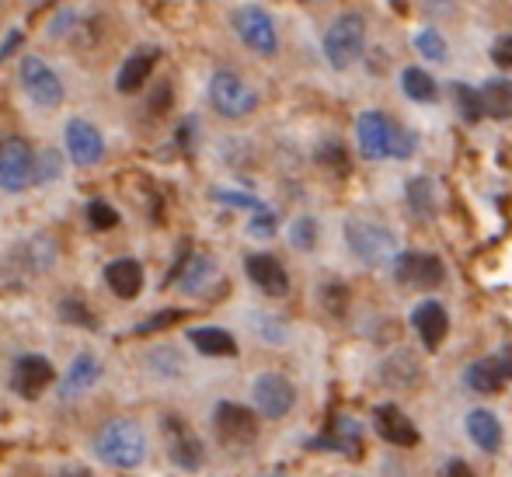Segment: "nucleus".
<instances>
[{
  "instance_id": "obj_27",
  "label": "nucleus",
  "mask_w": 512,
  "mask_h": 477,
  "mask_svg": "<svg viewBox=\"0 0 512 477\" xmlns=\"http://www.w3.org/2000/svg\"><path fill=\"white\" fill-rule=\"evenodd\" d=\"M401 91H405L411 101H418V105H429V101H436V95H439L436 81H432L422 67H405V70H401Z\"/></svg>"
},
{
  "instance_id": "obj_12",
  "label": "nucleus",
  "mask_w": 512,
  "mask_h": 477,
  "mask_svg": "<svg viewBox=\"0 0 512 477\" xmlns=\"http://www.w3.org/2000/svg\"><path fill=\"white\" fill-rule=\"evenodd\" d=\"M373 429H377V436L384 439V443L401 446V450H411V446L422 443V432L415 429V422H411L398 404H380V408L373 411Z\"/></svg>"
},
{
  "instance_id": "obj_32",
  "label": "nucleus",
  "mask_w": 512,
  "mask_h": 477,
  "mask_svg": "<svg viewBox=\"0 0 512 477\" xmlns=\"http://www.w3.org/2000/svg\"><path fill=\"white\" fill-rule=\"evenodd\" d=\"M415 46H418V53H422L425 60H436V63L446 60V39L436 32V28H425V32H418Z\"/></svg>"
},
{
  "instance_id": "obj_7",
  "label": "nucleus",
  "mask_w": 512,
  "mask_h": 477,
  "mask_svg": "<svg viewBox=\"0 0 512 477\" xmlns=\"http://www.w3.org/2000/svg\"><path fill=\"white\" fill-rule=\"evenodd\" d=\"M394 276L408 289H436L446 279V265L429 251H401L394 258Z\"/></svg>"
},
{
  "instance_id": "obj_44",
  "label": "nucleus",
  "mask_w": 512,
  "mask_h": 477,
  "mask_svg": "<svg viewBox=\"0 0 512 477\" xmlns=\"http://www.w3.org/2000/svg\"><path fill=\"white\" fill-rule=\"evenodd\" d=\"M446 474H467V464L464 460H450V464H446Z\"/></svg>"
},
{
  "instance_id": "obj_41",
  "label": "nucleus",
  "mask_w": 512,
  "mask_h": 477,
  "mask_svg": "<svg viewBox=\"0 0 512 477\" xmlns=\"http://www.w3.org/2000/svg\"><path fill=\"white\" fill-rule=\"evenodd\" d=\"M18 42H21V32H18V28H14V32L7 35V42H0V63L7 60V53H11V49L18 46Z\"/></svg>"
},
{
  "instance_id": "obj_21",
  "label": "nucleus",
  "mask_w": 512,
  "mask_h": 477,
  "mask_svg": "<svg viewBox=\"0 0 512 477\" xmlns=\"http://www.w3.org/2000/svg\"><path fill=\"white\" fill-rule=\"evenodd\" d=\"M105 279H108V289H112L115 296H122V300H133V296L143 289V269H140V262H133V258L112 262L105 269Z\"/></svg>"
},
{
  "instance_id": "obj_10",
  "label": "nucleus",
  "mask_w": 512,
  "mask_h": 477,
  "mask_svg": "<svg viewBox=\"0 0 512 477\" xmlns=\"http://www.w3.org/2000/svg\"><path fill=\"white\" fill-rule=\"evenodd\" d=\"M255 394V408L262 411L265 418H286L297 404V387L283 377V373H262L251 387Z\"/></svg>"
},
{
  "instance_id": "obj_40",
  "label": "nucleus",
  "mask_w": 512,
  "mask_h": 477,
  "mask_svg": "<svg viewBox=\"0 0 512 477\" xmlns=\"http://www.w3.org/2000/svg\"><path fill=\"white\" fill-rule=\"evenodd\" d=\"M56 171H60V157H56L53 150H49V154L42 157V168L32 171V182H35V178H39V182H49V178H53Z\"/></svg>"
},
{
  "instance_id": "obj_14",
  "label": "nucleus",
  "mask_w": 512,
  "mask_h": 477,
  "mask_svg": "<svg viewBox=\"0 0 512 477\" xmlns=\"http://www.w3.org/2000/svg\"><path fill=\"white\" fill-rule=\"evenodd\" d=\"M53 380H56V370L46 356H21L11 373V387L18 397H39Z\"/></svg>"
},
{
  "instance_id": "obj_17",
  "label": "nucleus",
  "mask_w": 512,
  "mask_h": 477,
  "mask_svg": "<svg viewBox=\"0 0 512 477\" xmlns=\"http://www.w3.org/2000/svg\"><path fill=\"white\" fill-rule=\"evenodd\" d=\"M244 272H248V279L262 289L265 296H286V293H290V276H286V269H283V262H279V258L248 255Z\"/></svg>"
},
{
  "instance_id": "obj_25",
  "label": "nucleus",
  "mask_w": 512,
  "mask_h": 477,
  "mask_svg": "<svg viewBox=\"0 0 512 477\" xmlns=\"http://www.w3.org/2000/svg\"><path fill=\"white\" fill-rule=\"evenodd\" d=\"M405 202H408V209L418 216V220H432L436 216V182L432 178H425V175H418V178H411V182L405 185Z\"/></svg>"
},
{
  "instance_id": "obj_35",
  "label": "nucleus",
  "mask_w": 512,
  "mask_h": 477,
  "mask_svg": "<svg viewBox=\"0 0 512 477\" xmlns=\"http://www.w3.org/2000/svg\"><path fill=\"white\" fill-rule=\"evenodd\" d=\"M321 303L331 310V314H342L345 303H349V289L338 286V283H328V286L321 289Z\"/></svg>"
},
{
  "instance_id": "obj_6",
  "label": "nucleus",
  "mask_w": 512,
  "mask_h": 477,
  "mask_svg": "<svg viewBox=\"0 0 512 477\" xmlns=\"http://www.w3.org/2000/svg\"><path fill=\"white\" fill-rule=\"evenodd\" d=\"M234 32L241 35L244 46L255 49L258 56H276L279 35H276V25H272L269 11H262V7H255V4L234 11Z\"/></svg>"
},
{
  "instance_id": "obj_23",
  "label": "nucleus",
  "mask_w": 512,
  "mask_h": 477,
  "mask_svg": "<svg viewBox=\"0 0 512 477\" xmlns=\"http://www.w3.org/2000/svg\"><path fill=\"white\" fill-rule=\"evenodd\" d=\"M213 276H216V262H213V258H209V255H189L182 262V269H178L175 279H182V283H178L182 293L196 296V293H203L206 283Z\"/></svg>"
},
{
  "instance_id": "obj_15",
  "label": "nucleus",
  "mask_w": 512,
  "mask_h": 477,
  "mask_svg": "<svg viewBox=\"0 0 512 477\" xmlns=\"http://www.w3.org/2000/svg\"><path fill=\"white\" fill-rule=\"evenodd\" d=\"M164 432H168V457L171 464L185 467V471H196L203 464V443L189 432V425L182 422L178 415H168L164 422Z\"/></svg>"
},
{
  "instance_id": "obj_1",
  "label": "nucleus",
  "mask_w": 512,
  "mask_h": 477,
  "mask_svg": "<svg viewBox=\"0 0 512 477\" xmlns=\"http://www.w3.org/2000/svg\"><path fill=\"white\" fill-rule=\"evenodd\" d=\"M356 143L363 150V157L370 161H384V157H398L408 161L415 154V133L391 119L387 112H363L356 122Z\"/></svg>"
},
{
  "instance_id": "obj_28",
  "label": "nucleus",
  "mask_w": 512,
  "mask_h": 477,
  "mask_svg": "<svg viewBox=\"0 0 512 477\" xmlns=\"http://www.w3.org/2000/svg\"><path fill=\"white\" fill-rule=\"evenodd\" d=\"M380 377L391 383V387H408L411 380H418L415 356H411V352H394V356L384 363V370H380Z\"/></svg>"
},
{
  "instance_id": "obj_22",
  "label": "nucleus",
  "mask_w": 512,
  "mask_h": 477,
  "mask_svg": "<svg viewBox=\"0 0 512 477\" xmlns=\"http://www.w3.org/2000/svg\"><path fill=\"white\" fill-rule=\"evenodd\" d=\"M154 63H157V53L154 49H136L133 56H129L126 63H122V70H119V91L122 95H133V91H140L143 84H147V77H150V70H154Z\"/></svg>"
},
{
  "instance_id": "obj_36",
  "label": "nucleus",
  "mask_w": 512,
  "mask_h": 477,
  "mask_svg": "<svg viewBox=\"0 0 512 477\" xmlns=\"http://www.w3.org/2000/svg\"><path fill=\"white\" fill-rule=\"evenodd\" d=\"M213 199L223 202V206H241V209H262V202L255 195H244V192H223V189H213Z\"/></svg>"
},
{
  "instance_id": "obj_34",
  "label": "nucleus",
  "mask_w": 512,
  "mask_h": 477,
  "mask_svg": "<svg viewBox=\"0 0 512 477\" xmlns=\"http://www.w3.org/2000/svg\"><path fill=\"white\" fill-rule=\"evenodd\" d=\"M182 310H161V314H154L150 321H143V324H136V335H150V331H164V328H171V324H178L182 321Z\"/></svg>"
},
{
  "instance_id": "obj_43",
  "label": "nucleus",
  "mask_w": 512,
  "mask_h": 477,
  "mask_svg": "<svg viewBox=\"0 0 512 477\" xmlns=\"http://www.w3.org/2000/svg\"><path fill=\"white\" fill-rule=\"evenodd\" d=\"M499 359H502V366H506V373H509V380H512V345H506V349L499 352Z\"/></svg>"
},
{
  "instance_id": "obj_3",
  "label": "nucleus",
  "mask_w": 512,
  "mask_h": 477,
  "mask_svg": "<svg viewBox=\"0 0 512 477\" xmlns=\"http://www.w3.org/2000/svg\"><path fill=\"white\" fill-rule=\"evenodd\" d=\"M366 53V21L363 14L345 11L324 32V56L335 70H349L352 63H359Z\"/></svg>"
},
{
  "instance_id": "obj_2",
  "label": "nucleus",
  "mask_w": 512,
  "mask_h": 477,
  "mask_svg": "<svg viewBox=\"0 0 512 477\" xmlns=\"http://www.w3.org/2000/svg\"><path fill=\"white\" fill-rule=\"evenodd\" d=\"M95 457L105 467H119V471H133L147 457V436L133 418H108L95 436Z\"/></svg>"
},
{
  "instance_id": "obj_16",
  "label": "nucleus",
  "mask_w": 512,
  "mask_h": 477,
  "mask_svg": "<svg viewBox=\"0 0 512 477\" xmlns=\"http://www.w3.org/2000/svg\"><path fill=\"white\" fill-rule=\"evenodd\" d=\"M67 150H70V157H74V164H81V168H91V164L102 161L105 140H102V133H98V129L91 126L88 119H74L67 126Z\"/></svg>"
},
{
  "instance_id": "obj_11",
  "label": "nucleus",
  "mask_w": 512,
  "mask_h": 477,
  "mask_svg": "<svg viewBox=\"0 0 512 477\" xmlns=\"http://www.w3.org/2000/svg\"><path fill=\"white\" fill-rule=\"evenodd\" d=\"M213 425H216V436L230 446H244L258 436V418L251 408L244 404H234V401H220L213 411Z\"/></svg>"
},
{
  "instance_id": "obj_8",
  "label": "nucleus",
  "mask_w": 512,
  "mask_h": 477,
  "mask_svg": "<svg viewBox=\"0 0 512 477\" xmlns=\"http://www.w3.org/2000/svg\"><path fill=\"white\" fill-rule=\"evenodd\" d=\"M32 147L21 136H4L0 140V189L4 192H21L32 182Z\"/></svg>"
},
{
  "instance_id": "obj_31",
  "label": "nucleus",
  "mask_w": 512,
  "mask_h": 477,
  "mask_svg": "<svg viewBox=\"0 0 512 477\" xmlns=\"http://www.w3.org/2000/svg\"><path fill=\"white\" fill-rule=\"evenodd\" d=\"M56 314H60V321H70V324H81V328H98V317L91 314L84 303L77 300H63L56 303Z\"/></svg>"
},
{
  "instance_id": "obj_26",
  "label": "nucleus",
  "mask_w": 512,
  "mask_h": 477,
  "mask_svg": "<svg viewBox=\"0 0 512 477\" xmlns=\"http://www.w3.org/2000/svg\"><path fill=\"white\" fill-rule=\"evenodd\" d=\"M189 338L203 356H223V359L237 356V342L227 328H196Z\"/></svg>"
},
{
  "instance_id": "obj_30",
  "label": "nucleus",
  "mask_w": 512,
  "mask_h": 477,
  "mask_svg": "<svg viewBox=\"0 0 512 477\" xmlns=\"http://www.w3.org/2000/svg\"><path fill=\"white\" fill-rule=\"evenodd\" d=\"M290 244L297 251H314L317 244V220L314 216H300L297 223L290 227Z\"/></svg>"
},
{
  "instance_id": "obj_24",
  "label": "nucleus",
  "mask_w": 512,
  "mask_h": 477,
  "mask_svg": "<svg viewBox=\"0 0 512 477\" xmlns=\"http://www.w3.org/2000/svg\"><path fill=\"white\" fill-rule=\"evenodd\" d=\"M485 115L492 119H512V81L509 77H492L478 88Z\"/></svg>"
},
{
  "instance_id": "obj_9",
  "label": "nucleus",
  "mask_w": 512,
  "mask_h": 477,
  "mask_svg": "<svg viewBox=\"0 0 512 477\" xmlns=\"http://www.w3.org/2000/svg\"><path fill=\"white\" fill-rule=\"evenodd\" d=\"M21 84H25L28 98L42 108H56L63 101V81L42 56H25L21 60Z\"/></svg>"
},
{
  "instance_id": "obj_38",
  "label": "nucleus",
  "mask_w": 512,
  "mask_h": 477,
  "mask_svg": "<svg viewBox=\"0 0 512 477\" xmlns=\"http://www.w3.org/2000/svg\"><path fill=\"white\" fill-rule=\"evenodd\" d=\"M317 161L324 164V168H335V171H345V150L338 147V143H324L321 150H317Z\"/></svg>"
},
{
  "instance_id": "obj_33",
  "label": "nucleus",
  "mask_w": 512,
  "mask_h": 477,
  "mask_svg": "<svg viewBox=\"0 0 512 477\" xmlns=\"http://www.w3.org/2000/svg\"><path fill=\"white\" fill-rule=\"evenodd\" d=\"M88 223L95 230H112L115 223H119V213H115L112 206H108V202H102V199H95L88 206Z\"/></svg>"
},
{
  "instance_id": "obj_18",
  "label": "nucleus",
  "mask_w": 512,
  "mask_h": 477,
  "mask_svg": "<svg viewBox=\"0 0 512 477\" xmlns=\"http://www.w3.org/2000/svg\"><path fill=\"white\" fill-rule=\"evenodd\" d=\"M464 383L474 390V394H499V390L509 383V373L499 356H485V359H478V363L467 366Z\"/></svg>"
},
{
  "instance_id": "obj_20",
  "label": "nucleus",
  "mask_w": 512,
  "mask_h": 477,
  "mask_svg": "<svg viewBox=\"0 0 512 477\" xmlns=\"http://www.w3.org/2000/svg\"><path fill=\"white\" fill-rule=\"evenodd\" d=\"M467 436L474 439V446L485 453H495L502 446V422L492 415L488 408H474L471 415H467Z\"/></svg>"
},
{
  "instance_id": "obj_13",
  "label": "nucleus",
  "mask_w": 512,
  "mask_h": 477,
  "mask_svg": "<svg viewBox=\"0 0 512 477\" xmlns=\"http://www.w3.org/2000/svg\"><path fill=\"white\" fill-rule=\"evenodd\" d=\"M411 328L418 331L425 349L436 352L446 342V335H450V314H446V307L439 300H425L411 310Z\"/></svg>"
},
{
  "instance_id": "obj_19",
  "label": "nucleus",
  "mask_w": 512,
  "mask_h": 477,
  "mask_svg": "<svg viewBox=\"0 0 512 477\" xmlns=\"http://www.w3.org/2000/svg\"><path fill=\"white\" fill-rule=\"evenodd\" d=\"M98 377H102V363H98L91 352H81V356L70 363V370H67V377H63L60 383V397H77V394H84V390H91L98 383Z\"/></svg>"
},
{
  "instance_id": "obj_5",
  "label": "nucleus",
  "mask_w": 512,
  "mask_h": 477,
  "mask_svg": "<svg viewBox=\"0 0 512 477\" xmlns=\"http://www.w3.org/2000/svg\"><path fill=\"white\" fill-rule=\"evenodd\" d=\"M209 101L223 119H244L258 108V95L241 74L234 70H216L209 77Z\"/></svg>"
},
{
  "instance_id": "obj_37",
  "label": "nucleus",
  "mask_w": 512,
  "mask_h": 477,
  "mask_svg": "<svg viewBox=\"0 0 512 477\" xmlns=\"http://www.w3.org/2000/svg\"><path fill=\"white\" fill-rule=\"evenodd\" d=\"M248 234L251 237H272L276 234V213H269V209H258V216L251 220V227H248Z\"/></svg>"
},
{
  "instance_id": "obj_39",
  "label": "nucleus",
  "mask_w": 512,
  "mask_h": 477,
  "mask_svg": "<svg viewBox=\"0 0 512 477\" xmlns=\"http://www.w3.org/2000/svg\"><path fill=\"white\" fill-rule=\"evenodd\" d=\"M492 60H495V67H502V70H509V74H512V35H502V39H495Z\"/></svg>"
},
{
  "instance_id": "obj_42",
  "label": "nucleus",
  "mask_w": 512,
  "mask_h": 477,
  "mask_svg": "<svg viewBox=\"0 0 512 477\" xmlns=\"http://www.w3.org/2000/svg\"><path fill=\"white\" fill-rule=\"evenodd\" d=\"M168 101H171V88H168V84H164V88L157 91V98H154V112L161 115V112H164V105H168Z\"/></svg>"
},
{
  "instance_id": "obj_29",
  "label": "nucleus",
  "mask_w": 512,
  "mask_h": 477,
  "mask_svg": "<svg viewBox=\"0 0 512 477\" xmlns=\"http://www.w3.org/2000/svg\"><path fill=\"white\" fill-rule=\"evenodd\" d=\"M453 98H457V108H460V119L467 122H481L485 119V105H481V95L478 88H471V84H453Z\"/></svg>"
},
{
  "instance_id": "obj_4",
  "label": "nucleus",
  "mask_w": 512,
  "mask_h": 477,
  "mask_svg": "<svg viewBox=\"0 0 512 477\" xmlns=\"http://www.w3.org/2000/svg\"><path fill=\"white\" fill-rule=\"evenodd\" d=\"M345 241H349L352 255L363 265H384V262H391L394 251H398L394 230H387L384 223H370V220L345 223Z\"/></svg>"
}]
</instances>
